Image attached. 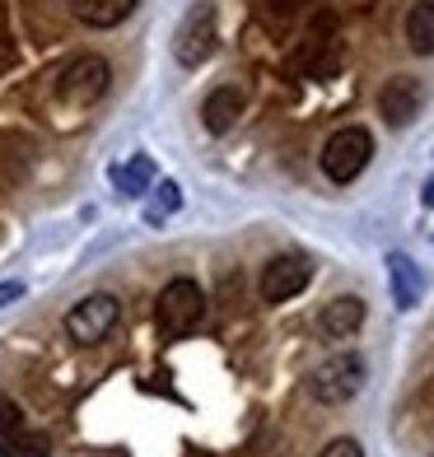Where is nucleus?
<instances>
[{"label":"nucleus","mask_w":434,"mask_h":457,"mask_svg":"<svg viewBox=\"0 0 434 457\" xmlns=\"http://www.w3.org/2000/svg\"><path fill=\"white\" fill-rule=\"evenodd\" d=\"M364 378H369L364 360L355 355V350H341V355L322 360L313 373H308L304 387H308V397H313L318 406H346V402H355L364 392Z\"/></svg>","instance_id":"f257e3e1"},{"label":"nucleus","mask_w":434,"mask_h":457,"mask_svg":"<svg viewBox=\"0 0 434 457\" xmlns=\"http://www.w3.org/2000/svg\"><path fill=\"white\" fill-rule=\"evenodd\" d=\"M154 318H159V331L163 337H188V331L201 327L205 318V295H201V285L188 280V276H178L159 289V299H154Z\"/></svg>","instance_id":"f03ea898"},{"label":"nucleus","mask_w":434,"mask_h":457,"mask_svg":"<svg viewBox=\"0 0 434 457\" xmlns=\"http://www.w3.org/2000/svg\"><path fill=\"white\" fill-rule=\"evenodd\" d=\"M215 47H220V19H215V5H211V0H196V5L182 14V24H178L173 56H178L182 71H196V66H205V61L215 56Z\"/></svg>","instance_id":"7ed1b4c3"},{"label":"nucleus","mask_w":434,"mask_h":457,"mask_svg":"<svg viewBox=\"0 0 434 457\" xmlns=\"http://www.w3.org/2000/svg\"><path fill=\"white\" fill-rule=\"evenodd\" d=\"M369 159H374V136H369L364 127H341L322 145V173L332 182H341V187L355 182L369 169Z\"/></svg>","instance_id":"20e7f679"},{"label":"nucleus","mask_w":434,"mask_h":457,"mask_svg":"<svg viewBox=\"0 0 434 457\" xmlns=\"http://www.w3.org/2000/svg\"><path fill=\"white\" fill-rule=\"evenodd\" d=\"M117 318H121L117 295H89V299H79L71 308L61 327H66V337L75 345H98V341H108V331L117 327Z\"/></svg>","instance_id":"39448f33"},{"label":"nucleus","mask_w":434,"mask_h":457,"mask_svg":"<svg viewBox=\"0 0 434 457\" xmlns=\"http://www.w3.org/2000/svg\"><path fill=\"white\" fill-rule=\"evenodd\" d=\"M308 280H313V262L299 257V253H280L262 266L257 295H262V303H289L295 295L308 289Z\"/></svg>","instance_id":"423d86ee"},{"label":"nucleus","mask_w":434,"mask_h":457,"mask_svg":"<svg viewBox=\"0 0 434 457\" xmlns=\"http://www.w3.org/2000/svg\"><path fill=\"white\" fill-rule=\"evenodd\" d=\"M108 89H113V66L103 56H75L61 75V98L71 108H94Z\"/></svg>","instance_id":"0eeeda50"},{"label":"nucleus","mask_w":434,"mask_h":457,"mask_svg":"<svg viewBox=\"0 0 434 457\" xmlns=\"http://www.w3.org/2000/svg\"><path fill=\"white\" fill-rule=\"evenodd\" d=\"M421 103H425V94H421V85L411 75H392L388 85L379 89V112H383L388 127H406V121H416Z\"/></svg>","instance_id":"6e6552de"},{"label":"nucleus","mask_w":434,"mask_h":457,"mask_svg":"<svg viewBox=\"0 0 434 457\" xmlns=\"http://www.w3.org/2000/svg\"><path fill=\"white\" fill-rule=\"evenodd\" d=\"M360 327H364V299H360V295H341V299H332V303H322L318 337L346 341V337H355Z\"/></svg>","instance_id":"1a4fd4ad"},{"label":"nucleus","mask_w":434,"mask_h":457,"mask_svg":"<svg viewBox=\"0 0 434 457\" xmlns=\"http://www.w3.org/2000/svg\"><path fill=\"white\" fill-rule=\"evenodd\" d=\"M243 117V94L234 85H220L205 94L201 103V121H205V131L211 136H224V131H234V121Z\"/></svg>","instance_id":"9d476101"},{"label":"nucleus","mask_w":434,"mask_h":457,"mask_svg":"<svg viewBox=\"0 0 434 457\" xmlns=\"http://www.w3.org/2000/svg\"><path fill=\"white\" fill-rule=\"evenodd\" d=\"M136 5L140 0H71V10L85 29H117L121 19H131Z\"/></svg>","instance_id":"9b49d317"},{"label":"nucleus","mask_w":434,"mask_h":457,"mask_svg":"<svg viewBox=\"0 0 434 457\" xmlns=\"http://www.w3.org/2000/svg\"><path fill=\"white\" fill-rule=\"evenodd\" d=\"M388 280H392V303L397 308L421 303V266L406 253H388Z\"/></svg>","instance_id":"f8f14e48"},{"label":"nucleus","mask_w":434,"mask_h":457,"mask_svg":"<svg viewBox=\"0 0 434 457\" xmlns=\"http://www.w3.org/2000/svg\"><path fill=\"white\" fill-rule=\"evenodd\" d=\"M150 182H154V159L150 154H131L127 163H117V169H113V187L127 201L150 196Z\"/></svg>","instance_id":"ddd939ff"},{"label":"nucleus","mask_w":434,"mask_h":457,"mask_svg":"<svg viewBox=\"0 0 434 457\" xmlns=\"http://www.w3.org/2000/svg\"><path fill=\"white\" fill-rule=\"evenodd\" d=\"M406 47L416 56H434V0H416L406 10Z\"/></svg>","instance_id":"4468645a"},{"label":"nucleus","mask_w":434,"mask_h":457,"mask_svg":"<svg viewBox=\"0 0 434 457\" xmlns=\"http://www.w3.org/2000/svg\"><path fill=\"white\" fill-rule=\"evenodd\" d=\"M0 457H52V439H47V434H38V429L19 425L14 434L0 439Z\"/></svg>","instance_id":"2eb2a0df"},{"label":"nucleus","mask_w":434,"mask_h":457,"mask_svg":"<svg viewBox=\"0 0 434 457\" xmlns=\"http://www.w3.org/2000/svg\"><path fill=\"white\" fill-rule=\"evenodd\" d=\"M178 205H182V187L163 178V182L150 187V201H145V220H150V224H163V220L178 211Z\"/></svg>","instance_id":"dca6fc26"},{"label":"nucleus","mask_w":434,"mask_h":457,"mask_svg":"<svg viewBox=\"0 0 434 457\" xmlns=\"http://www.w3.org/2000/svg\"><path fill=\"white\" fill-rule=\"evenodd\" d=\"M19 425H24V411H19V402L10 397V392H0V439L14 434Z\"/></svg>","instance_id":"f3484780"},{"label":"nucleus","mask_w":434,"mask_h":457,"mask_svg":"<svg viewBox=\"0 0 434 457\" xmlns=\"http://www.w3.org/2000/svg\"><path fill=\"white\" fill-rule=\"evenodd\" d=\"M318 457H364V448H360L355 439H332V444H327Z\"/></svg>","instance_id":"a211bd4d"},{"label":"nucleus","mask_w":434,"mask_h":457,"mask_svg":"<svg viewBox=\"0 0 434 457\" xmlns=\"http://www.w3.org/2000/svg\"><path fill=\"white\" fill-rule=\"evenodd\" d=\"M14 299H24V285H19V280H5V285H0V308H10Z\"/></svg>","instance_id":"6ab92c4d"},{"label":"nucleus","mask_w":434,"mask_h":457,"mask_svg":"<svg viewBox=\"0 0 434 457\" xmlns=\"http://www.w3.org/2000/svg\"><path fill=\"white\" fill-rule=\"evenodd\" d=\"M421 201H425V205H434V182L425 187V196H421Z\"/></svg>","instance_id":"aec40b11"}]
</instances>
